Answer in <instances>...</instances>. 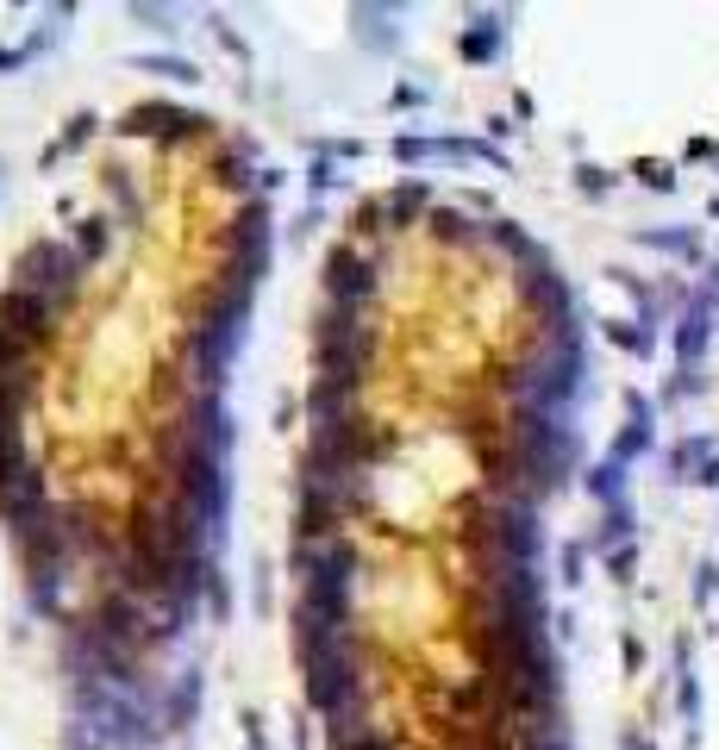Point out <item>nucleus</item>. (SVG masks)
<instances>
[{
    "label": "nucleus",
    "mask_w": 719,
    "mask_h": 750,
    "mask_svg": "<svg viewBox=\"0 0 719 750\" xmlns=\"http://www.w3.org/2000/svg\"><path fill=\"white\" fill-rule=\"evenodd\" d=\"M75 275H82V257L75 250H63V245H32L20 257V282L13 288H25V295H38V300H57L75 288Z\"/></svg>",
    "instance_id": "f257e3e1"
},
{
    "label": "nucleus",
    "mask_w": 719,
    "mask_h": 750,
    "mask_svg": "<svg viewBox=\"0 0 719 750\" xmlns=\"http://www.w3.org/2000/svg\"><path fill=\"white\" fill-rule=\"evenodd\" d=\"M370 288H375V275H370V263H363L357 250H338V257L325 263V295L338 300L345 313H350V300H363Z\"/></svg>",
    "instance_id": "f03ea898"
}]
</instances>
